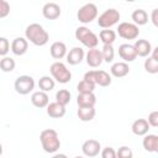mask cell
I'll return each instance as SVG.
<instances>
[{"mask_svg": "<svg viewBox=\"0 0 158 158\" xmlns=\"http://www.w3.org/2000/svg\"><path fill=\"white\" fill-rule=\"evenodd\" d=\"M25 36H26V40H28L35 46H40V47L47 44V42L49 40L48 32L40 23L28 25L25 30Z\"/></svg>", "mask_w": 158, "mask_h": 158, "instance_id": "1", "label": "cell"}, {"mask_svg": "<svg viewBox=\"0 0 158 158\" xmlns=\"http://www.w3.org/2000/svg\"><path fill=\"white\" fill-rule=\"evenodd\" d=\"M40 141L42 148L47 153H56L60 147V139L56 130L46 128L40 133Z\"/></svg>", "mask_w": 158, "mask_h": 158, "instance_id": "2", "label": "cell"}, {"mask_svg": "<svg viewBox=\"0 0 158 158\" xmlns=\"http://www.w3.org/2000/svg\"><path fill=\"white\" fill-rule=\"evenodd\" d=\"M75 38L78 40V41H80L81 43H83V46H85L86 48H89V49H93V48H96V46H98V43H99V38H98V36L93 32V31H90L88 27H85V26H80V27H78L77 30H75Z\"/></svg>", "mask_w": 158, "mask_h": 158, "instance_id": "3", "label": "cell"}, {"mask_svg": "<svg viewBox=\"0 0 158 158\" xmlns=\"http://www.w3.org/2000/svg\"><path fill=\"white\" fill-rule=\"evenodd\" d=\"M49 72L52 74L53 80H56L58 83L65 84V83H69L70 79H72L70 70L62 62H54V63H52L51 64V68H49Z\"/></svg>", "mask_w": 158, "mask_h": 158, "instance_id": "4", "label": "cell"}, {"mask_svg": "<svg viewBox=\"0 0 158 158\" xmlns=\"http://www.w3.org/2000/svg\"><path fill=\"white\" fill-rule=\"evenodd\" d=\"M84 79L99 86H109L112 81L110 74L105 70H89L84 74Z\"/></svg>", "mask_w": 158, "mask_h": 158, "instance_id": "5", "label": "cell"}, {"mask_svg": "<svg viewBox=\"0 0 158 158\" xmlns=\"http://www.w3.org/2000/svg\"><path fill=\"white\" fill-rule=\"evenodd\" d=\"M96 16H98V7L93 2H88L83 5L77 12V17L81 23H90L96 19Z\"/></svg>", "mask_w": 158, "mask_h": 158, "instance_id": "6", "label": "cell"}, {"mask_svg": "<svg viewBox=\"0 0 158 158\" xmlns=\"http://www.w3.org/2000/svg\"><path fill=\"white\" fill-rule=\"evenodd\" d=\"M121 15L116 9H107L105 10L98 19V25L102 28H110L115 23L118 22Z\"/></svg>", "mask_w": 158, "mask_h": 158, "instance_id": "7", "label": "cell"}, {"mask_svg": "<svg viewBox=\"0 0 158 158\" xmlns=\"http://www.w3.org/2000/svg\"><path fill=\"white\" fill-rule=\"evenodd\" d=\"M14 86L20 95H27L35 89V80L31 75H20L16 78Z\"/></svg>", "mask_w": 158, "mask_h": 158, "instance_id": "8", "label": "cell"}, {"mask_svg": "<svg viewBox=\"0 0 158 158\" xmlns=\"http://www.w3.org/2000/svg\"><path fill=\"white\" fill-rule=\"evenodd\" d=\"M116 33H118V36L125 40H136L139 35V28L132 22H121Z\"/></svg>", "mask_w": 158, "mask_h": 158, "instance_id": "9", "label": "cell"}, {"mask_svg": "<svg viewBox=\"0 0 158 158\" xmlns=\"http://www.w3.org/2000/svg\"><path fill=\"white\" fill-rule=\"evenodd\" d=\"M81 151H83L84 156H86V157H89V158H93V157H96V156L100 153V151H101V144H100L99 141L90 138V139H86V141L83 143Z\"/></svg>", "mask_w": 158, "mask_h": 158, "instance_id": "10", "label": "cell"}, {"mask_svg": "<svg viewBox=\"0 0 158 158\" xmlns=\"http://www.w3.org/2000/svg\"><path fill=\"white\" fill-rule=\"evenodd\" d=\"M118 56L121 57V59H123L125 63L133 62L137 58L136 51L133 48V44H130V43H122L118 47Z\"/></svg>", "mask_w": 158, "mask_h": 158, "instance_id": "11", "label": "cell"}, {"mask_svg": "<svg viewBox=\"0 0 158 158\" xmlns=\"http://www.w3.org/2000/svg\"><path fill=\"white\" fill-rule=\"evenodd\" d=\"M42 15L47 20H56L60 16V6L56 2H47L42 7Z\"/></svg>", "mask_w": 158, "mask_h": 158, "instance_id": "12", "label": "cell"}, {"mask_svg": "<svg viewBox=\"0 0 158 158\" xmlns=\"http://www.w3.org/2000/svg\"><path fill=\"white\" fill-rule=\"evenodd\" d=\"M85 60H86V64L89 67H91V68H98L99 65H101L102 56H101L100 49H98V48L89 49L86 56H85Z\"/></svg>", "mask_w": 158, "mask_h": 158, "instance_id": "13", "label": "cell"}, {"mask_svg": "<svg viewBox=\"0 0 158 158\" xmlns=\"http://www.w3.org/2000/svg\"><path fill=\"white\" fill-rule=\"evenodd\" d=\"M77 104L79 107H94L96 104V96L94 93H80L77 96Z\"/></svg>", "mask_w": 158, "mask_h": 158, "instance_id": "14", "label": "cell"}, {"mask_svg": "<svg viewBox=\"0 0 158 158\" xmlns=\"http://www.w3.org/2000/svg\"><path fill=\"white\" fill-rule=\"evenodd\" d=\"M11 51L16 56H22L27 52V48H28V42L26 38L23 37H16L12 42H11V46H10Z\"/></svg>", "mask_w": 158, "mask_h": 158, "instance_id": "15", "label": "cell"}, {"mask_svg": "<svg viewBox=\"0 0 158 158\" xmlns=\"http://www.w3.org/2000/svg\"><path fill=\"white\" fill-rule=\"evenodd\" d=\"M136 54L139 57H148L152 52V44L147 40H137L133 44Z\"/></svg>", "mask_w": 158, "mask_h": 158, "instance_id": "16", "label": "cell"}, {"mask_svg": "<svg viewBox=\"0 0 158 158\" xmlns=\"http://www.w3.org/2000/svg\"><path fill=\"white\" fill-rule=\"evenodd\" d=\"M84 49L81 47H73L68 53H67V62L72 65H77L79 64L83 59H84Z\"/></svg>", "mask_w": 158, "mask_h": 158, "instance_id": "17", "label": "cell"}, {"mask_svg": "<svg viewBox=\"0 0 158 158\" xmlns=\"http://www.w3.org/2000/svg\"><path fill=\"white\" fill-rule=\"evenodd\" d=\"M31 102H32L33 106H36L38 109L47 107V105L49 104V98H48L47 93L38 90V91L32 93V95H31Z\"/></svg>", "mask_w": 158, "mask_h": 158, "instance_id": "18", "label": "cell"}, {"mask_svg": "<svg viewBox=\"0 0 158 158\" xmlns=\"http://www.w3.org/2000/svg\"><path fill=\"white\" fill-rule=\"evenodd\" d=\"M49 52H51V56L54 59H62L63 57L67 56V46H65L64 42H60V41L53 42L51 44Z\"/></svg>", "mask_w": 158, "mask_h": 158, "instance_id": "19", "label": "cell"}, {"mask_svg": "<svg viewBox=\"0 0 158 158\" xmlns=\"http://www.w3.org/2000/svg\"><path fill=\"white\" fill-rule=\"evenodd\" d=\"M47 115L52 118H60L65 115V106L58 102H49L47 105Z\"/></svg>", "mask_w": 158, "mask_h": 158, "instance_id": "20", "label": "cell"}, {"mask_svg": "<svg viewBox=\"0 0 158 158\" xmlns=\"http://www.w3.org/2000/svg\"><path fill=\"white\" fill-rule=\"evenodd\" d=\"M142 144H143V148L147 152H152V153L158 152V136L157 135H152V133L144 135Z\"/></svg>", "mask_w": 158, "mask_h": 158, "instance_id": "21", "label": "cell"}, {"mask_svg": "<svg viewBox=\"0 0 158 158\" xmlns=\"http://www.w3.org/2000/svg\"><path fill=\"white\" fill-rule=\"evenodd\" d=\"M110 72L114 77L116 78H122V77H126L128 73H130V67L127 63L125 62H116L111 65L110 68Z\"/></svg>", "mask_w": 158, "mask_h": 158, "instance_id": "22", "label": "cell"}, {"mask_svg": "<svg viewBox=\"0 0 158 158\" xmlns=\"http://www.w3.org/2000/svg\"><path fill=\"white\" fill-rule=\"evenodd\" d=\"M149 125L147 122L146 118H137L133 123H132V132L136 135V136H144L148 133V130H149Z\"/></svg>", "mask_w": 158, "mask_h": 158, "instance_id": "23", "label": "cell"}, {"mask_svg": "<svg viewBox=\"0 0 158 158\" xmlns=\"http://www.w3.org/2000/svg\"><path fill=\"white\" fill-rule=\"evenodd\" d=\"M131 19L136 26H142V25H146L148 22V14L143 9H136L132 12Z\"/></svg>", "mask_w": 158, "mask_h": 158, "instance_id": "24", "label": "cell"}, {"mask_svg": "<svg viewBox=\"0 0 158 158\" xmlns=\"http://www.w3.org/2000/svg\"><path fill=\"white\" fill-rule=\"evenodd\" d=\"M77 115L83 122L91 121L95 117V107H79Z\"/></svg>", "mask_w": 158, "mask_h": 158, "instance_id": "25", "label": "cell"}, {"mask_svg": "<svg viewBox=\"0 0 158 158\" xmlns=\"http://www.w3.org/2000/svg\"><path fill=\"white\" fill-rule=\"evenodd\" d=\"M54 85H56V81L53 80V78H51L48 75H43L38 80V88H40L41 91H44V93L53 90Z\"/></svg>", "mask_w": 158, "mask_h": 158, "instance_id": "26", "label": "cell"}, {"mask_svg": "<svg viewBox=\"0 0 158 158\" xmlns=\"http://www.w3.org/2000/svg\"><path fill=\"white\" fill-rule=\"evenodd\" d=\"M99 37L104 44H112L116 40V32L114 30H110V28H104L100 31Z\"/></svg>", "mask_w": 158, "mask_h": 158, "instance_id": "27", "label": "cell"}, {"mask_svg": "<svg viewBox=\"0 0 158 158\" xmlns=\"http://www.w3.org/2000/svg\"><path fill=\"white\" fill-rule=\"evenodd\" d=\"M100 52H101V56H102V62L110 63V62L114 60L115 51H114L112 44H104L102 49H100Z\"/></svg>", "mask_w": 158, "mask_h": 158, "instance_id": "28", "label": "cell"}, {"mask_svg": "<svg viewBox=\"0 0 158 158\" xmlns=\"http://www.w3.org/2000/svg\"><path fill=\"white\" fill-rule=\"evenodd\" d=\"M70 96H72V95H70L69 90H67V89H60V90H58V91L56 93V102H58V104L65 106L67 104H69Z\"/></svg>", "mask_w": 158, "mask_h": 158, "instance_id": "29", "label": "cell"}, {"mask_svg": "<svg viewBox=\"0 0 158 158\" xmlns=\"http://www.w3.org/2000/svg\"><path fill=\"white\" fill-rule=\"evenodd\" d=\"M144 70L149 74H157L158 73V60L153 59L151 56L147 57V59L144 60Z\"/></svg>", "mask_w": 158, "mask_h": 158, "instance_id": "30", "label": "cell"}, {"mask_svg": "<svg viewBox=\"0 0 158 158\" xmlns=\"http://www.w3.org/2000/svg\"><path fill=\"white\" fill-rule=\"evenodd\" d=\"M15 65L16 63L11 57H4L2 59H0V69L5 73L12 72L15 69Z\"/></svg>", "mask_w": 158, "mask_h": 158, "instance_id": "31", "label": "cell"}, {"mask_svg": "<svg viewBox=\"0 0 158 158\" xmlns=\"http://www.w3.org/2000/svg\"><path fill=\"white\" fill-rule=\"evenodd\" d=\"M77 89H78V93H94L95 90V84L91 83V81H88L85 79L80 80L77 85Z\"/></svg>", "mask_w": 158, "mask_h": 158, "instance_id": "32", "label": "cell"}, {"mask_svg": "<svg viewBox=\"0 0 158 158\" xmlns=\"http://www.w3.org/2000/svg\"><path fill=\"white\" fill-rule=\"evenodd\" d=\"M116 158H133V152L130 147L122 146L116 151Z\"/></svg>", "mask_w": 158, "mask_h": 158, "instance_id": "33", "label": "cell"}, {"mask_svg": "<svg viewBox=\"0 0 158 158\" xmlns=\"http://www.w3.org/2000/svg\"><path fill=\"white\" fill-rule=\"evenodd\" d=\"M10 51V43L9 40L5 37H0V56L6 57V54Z\"/></svg>", "mask_w": 158, "mask_h": 158, "instance_id": "34", "label": "cell"}, {"mask_svg": "<svg viewBox=\"0 0 158 158\" xmlns=\"http://www.w3.org/2000/svg\"><path fill=\"white\" fill-rule=\"evenodd\" d=\"M10 14V4L5 0H0V19L6 17Z\"/></svg>", "mask_w": 158, "mask_h": 158, "instance_id": "35", "label": "cell"}, {"mask_svg": "<svg viewBox=\"0 0 158 158\" xmlns=\"http://www.w3.org/2000/svg\"><path fill=\"white\" fill-rule=\"evenodd\" d=\"M100 152H101V158H116V151L112 147H105Z\"/></svg>", "mask_w": 158, "mask_h": 158, "instance_id": "36", "label": "cell"}, {"mask_svg": "<svg viewBox=\"0 0 158 158\" xmlns=\"http://www.w3.org/2000/svg\"><path fill=\"white\" fill-rule=\"evenodd\" d=\"M148 125L152 126V127H157L158 126V111H152L149 115H148V120H147Z\"/></svg>", "mask_w": 158, "mask_h": 158, "instance_id": "37", "label": "cell"}, {"mask_svg": "<svg viewBox=\"0 0 158 158\" xmlns=\"http://www.w3.org/2000/svg\"><path fill=\"white\" fill-rule=\"evenodd\" d=\"M152 22L154 26H158V9H153L152 10V15H151Z\"/></svg>", "mask_w": 158, "mask_h": 158, "instance_id": "38", "label": "cell"}, {"mask_svg": "<svg viewBox=\"0 0 158 158\" xmlns=\"http://www.w3.org/2000/svg\"><path fill=\"white\" fill-rule=\"evenodd\" d=\"M52 158H68L65 154H63V153H57V154H54Z\"/></svg>", "mask_w": 158, "mask_h": 158, "instance_id": "39", "label": "cell"}, {"mask_svg": "<svg viewBox=\"0 0 158 158\" xmlns=\"http://www.w3.org/2000/svg\"><path fill=\"white\" fill-rule=\"evenodd\" d=\"M2 154V146H1V143H0V156Z\"/></svg>", "mask_w": 158, "mask_h": 158, "instance_id": "40", "label": "cell"}, {"mask_svg": "<svg viewBox=\"0 0 158 158\" xmlns=\"http://www.w3.org/2000/svg\"><path fill=\"white\" fill-rule=\"evenodd\" d=\"M74 158H84V157H81V156H77V157H74Z\"/></svg>", "mask_w": 158, "mask_h": 158, "instance_id": "41", "label": "cell"}]
</instances>
